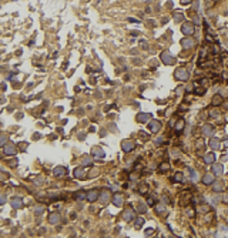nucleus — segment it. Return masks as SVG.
Listing matches in <instances>:
<instances>
[{"mask_svg": "<svg viewBox=\"0 0 228 238\" xmlns=\"http://www.w3.org/2000/svg\"><path fill=\"white\" fill-rule=\"evenodd\" d=\"M174 76H175V79L180 80V81H187V80L190 79V73H188V70H187V69H183V67L177 69L175 73H174Z\"/></svg>", "mask_w": 228, "mask_h": 238, "instance_id": "obj_1", "label": "nucleus"}, {"mask_svg": "<svg viewBox=\"0 0 228 238\" xmlns=\"http://www.w3.org/2000/svg\"><path fill=\"white\" fill-rule=\"evenodd\" d=\"M160 59H161V61L164 63V64H173L174 61H175V59H174V56L168 51V50H165V51H163L161 54H160Z\"/></svg>", "mask_w": 228, "mask_h": 238, "instance_id": "obj_2", "label": "nucleus"}, {"mask_svg": "<svg viewBox=\"0 0 228 238\" xmlns=\"http://www.w3.org/2000/svg\"><path fill=\"white\" fill-rule=\"evenodd\" d=\"M104 151H103V148H100V147H93L91 148V157L93 160H96V161H103L104 158Z\"/></svg>", "mask_w": 228, "mask_h": 238, "instance_id": "obj_3", "label": "nucleus"}, {"mask_svg": "<svg viewBox=\"0 0 228 238\" xmlns=\"http://www.w3.org/2000/svg\"><path fill=\"white\" fill-rule=\"evenodd\" d=\"M134 148H136V144L133 140H123L121 141V150L124 153H131Z\"/></svg>", "mask_w": 228, "mask_h": 238, "instance_id": "obj_4", "label": "nucleus"}, {"mask_svg": "<svg viewBox=\"0 0 228 238\" xmlns=\"http://www.w3.org/2000/svg\"><path fill=\"white\" fill-rule=\"evenodd\" d=\"M17 153V148H16V144L13 143H7L3 146V154L4 156H14Z\"/></svg>", "mask_w": 228, "mask_h": 238, "instance_id": "obj_5", "label": "nucleus"}, {"mask_svg": "<svg viewBox=\"0 0 228 238\" xmlns=\"http://www.w3.org/2000/svg\"><path fill=\"white\" fill-rule=\"evenodd\" d=\"M100 201H101V204L103 205H107L111 200H113V196H111V193L109 191V190H103L101 193H100Z\"/></svg>", "mask_w": 228, "mask_h": 238, "instance_id": "obj_6", "label": "nucleus"}, {"mask_svg": "<svg viewBox=\"0 0 228 238\" xmlns=\"http://www.w3.org/2000/svg\"><path fill=\"white\" fill-rule=\"evenodd\" d=\"M194 24L190 23V22H186V23H183V26H181V32H183V34H186V36H190V34H194Z\"/></svg>", "mask_w": 228, "mask_h": 238, "instance_id": "obj_7", "label": "nucleus"}, {"mask_svg": "<svg viewBox=\"0 0 228 238\" xmlns=\"http://www.w3.org/2000/svg\"><path fill=\"white\" fill-rule=\"evenodd\" d=\"M161 121L160 120H150L148 121V130L151 131V133H158L160 130H161Z\"/></svg>", "mask_w": 228, "mask_h": 238, "instance_id": "obj_8", "label": "nucleus"}, {"mask_svg": "<svg viewBox=\"0 0 228 238\" xmlns=\"http://www.w3.org/2000/svg\"><path fill=\"white\" fill-rule=\"evenodd\" d=\"M100 198V193H98V190H90L88 193H87V197H86V200L88 201V202H96L97 200Z\"/></svg>", "mask_w": 228, "mask_h": 238, "instance_id": "obj_9", "label": "nucleus"}, {"mask_svg": "<svg viewBox=\"0 0 228 238\" xmlns=\"http://www.w3.org/2000/svg\"><path fill=\"white\" fill-rule=\"evenodd\" d=\"M134 217H136V211H134V210H131V208H127V210L123 212V220H124L125 222L133 221V220H134Z\"/></svg>", "mask_w": 228, "mask_h": 238, "instance_id": "obj_10", "label": "nucleus"}, {"mask_svg": "<svg viewBox=\"0 0 228 238\" xmlns=\"http://www.w3.org/2000/svg\"><path fill=\"white\" fill-rule=\"evenodd\" d=\"M49 222L50 224H53V225H57L60 221H61V214L60 212H51L50 215H49Z\"/></svg>", "mask_w": 228, "mask_h": 238, "instance_id": "obj_11", "label": "nucleus"}, {"mask_svg": "<svg viewBox=\"0 0 228 238\" xmlns=\"http://www.w3.org/2000/svg\"><path fill=\"white\" fill-rule=\"evenodd\" d=\"M202 134H204V137H212V134H214V125L212 124H204L202 125Z\"/></svg>", "mask_w": 228, "mask_h": 238, "instance_id": "obj_12", "label": "nucleus"}, {"mask_svg": "<svg viewBox=\"0 0 228 238\" xmlns=\"http://www.w3.org/2000/svg\"><path fill=\"white\" fill-rule=\"evenodd\" d=\"M10 204H11V207H13L14 210H20V208H23V205H24L23 200L19 198V197H14V198H11V200H10Z\"/></svg>", "mask_w": 228, "mask_h": 238, "instance_id": "obj_13", "label": "nucleus"}, {"mask_svg": "<svg viewBox=\"0 0 228 238\" xmlns=\"http://www.w3.org/2000/svg\"><path fill=\"white\" fill-rule=\"evenodd\" d=\"M214 181H215V175H214V173H207V174L202 177V183H204L205 185H211Z\"/></svg>", "mask_w": 228, "mask_h": 238, "instance_id": "obj_14", "label": "nucleus"}, {"mask_svg": "<svg viewBox=\"0 0 228 238\" xmlns=\"http://www.w3.org/2000/svg\"><path fill=\"white\" fill-rule=\"evenodd\" d=\"M181 46L184 49H191V47L195 46V40L191 39V37H184V39L181 40Z\"/></svg>", "mask_w": 228, "mask_h": 238, "instance_id": "obj_15", "label": "nucleus"}, {"mask_svg": "<svg viewBox=\"0 0 228 238\" xmlns=\"http://www.w3.org/2000/svg\"><path fill=\"white\" fill-rule=\"evenodd\" d=\"M151 120V114H148V113H140V114H137V121L138 123H148Z\"/></svg>", "mask_w": 228, "mask_h": 238, "instance_id": "obj_16", "label": "nucleus"}, {"mask_svg": "<svg viewBox=\"0 0 228 238\" xmlns=\"http://www.w3.org/2000/svg\"><path fill=\"white\" fill-rule=\"evenodd\" d=\"M223 170H224V167H223V164H220V162L212 165V173H214V175H217V177H220V175L224 173Z\"/></svg>", "mask_w": 228, "mask_h": 238, "instance_id": "obj_17", "label": "nucleus"}, {"mask_svg": "<svg viewBox=\"0 0 228 238\" xmlns=\"http://www.w3.org/2000/svg\"><path fill=\"white\" fill-rule=\"evenodd\" d=\"M111 201H113V204L115 205V207H121V205H123V201H124V198H123V196H121V194H114Z\"/></svg>", "mask_w": 228, "mask_h": 238, "instance_id": "obj_18", "label": "nucleus"}, {"mask_svg": "<svg viewBox=\"0 0 228 238\" xmlns=\"http://www.w3.org/2000/svg\"><path fill=\"white\" fill-rule=\"evenodd\" d=\"M210 147H211L212 150H220V148H221V141H220L218 138L212 137L211 141H210Z\"/></svg>", "mask_w": 228, "mask_h": 238, "instance_id": "obj_19", "label": "nucleus"}, {"mask_svg": "<svg viewBox=\"0 0 228 238\" xmlns=\"http://www.w3.org/2000/svg\"><path fill=\"white\" fill-rule=\"evenodd\" d=\"M53 174H54L56 177H63V175L66 174V167H63V165L56 167V168L53 170Z\"/></svg>", "mask_w": 228, "mask_h": 238, "instance_id": "obj_20", "label": "nucleus"}, {"mask_svg": "<svg viewBox=\"0 0 228 238\" xmlns=\"http://www.w3.org/2000/svg\"><path fill=\"white\" fill-rule=\"evenodd\" d=\"M74 177H76V178H80V180L86 178V171H84L83 167H77L76 170H74Z\"/></svg>", "mask_w": 228, "mask_h": 238, "instance_id": "obj_21", "label": "nucleus"}, {"mask_svg": "<svg viewBox=\"0 0 228 238\" xmlns=\"http://www.w3.org/2000/svg\"><path fill=\"white\" fill-rule=\"evenodd\" d=\"M136 211H137V212H141V214H144V212L147 211V205H146L143 201H138V202L136 204Z\"/></svg>", "mask_w": 228, "mask_h": 238, "instance_id": "obj_22", "label": "nucleus"}, {"mask_svg": "<svg viewBox=\"0 0 228 238\" xmlns=\"http://www.w3.org/2000/svg\"><path fill=\"white\" fill-rule=\"evenodd\" d=\"M214 161H215V154L214 153H208V154L204 156V162L205 164H214Z\"/></svg>", "mask_w": 228, "mask_h": 238, "instance_id": "obj_23", "label": "nucleus"}, {"mask_svg": "<svg viewBox=\"0 0 228 238\" xmlns=\"http://www.w3.org/2000/svg\"><path fill=\"white\" fill-rule=\"evenodd\" d=\"M212 190H214L215 193H221V191L224 190V184H223L221 181H217V183L214 181V183H212Z\"/></svg>", "mask_w": 228, "mask_h": 238, "instance_id": "obj_24", "label": "nucleus"}, {"mask_svg": "<svg viewBox=\"0 0 228 238\" xmlns=\"http://www.w3.org/2000/svg\"><path fill=\"white\" fill-rule=\"evenodd\" d=\"M223 100H224L223 96H221V94H217V96L212 97V104H214V106H220V104L223 103Z\"/></svg>", "mask_w": 228, "mask_h": 238, "instance_id": "obj_25", "label": "nucleus"}, {"mask_svg": "<svg viewBox=\"0 0 228 238\" xmlns=\"http://www.w3.org/2000/svg\"><path fill=\"white\" fill-rule=\"evenodd\" d=\"M91 162H93V160H91V157H88V156H84L83 160H81V165L83 167H88V165H91Z\"/></svg>", "mask_w": 228, "mask_h": 238, "instance_id": "obj_26", "label": "nucleus"}, {"mask_svg": "<svg viewBox=\"0 0 228 238\" xmlns=\"http://www.w3.org/2000/svg\"><path fill=\"white\" fill-rule=\"evenodd\" d=\"M187 173L190 174V180L191 181H197V178H198V175H197V171L195 170H191V168H187Z\"/></svg>", "mask_w": 228, "mask_h": 238, "instance_id": "obj_27", "label": "nucleus"}, {"mask_svg": "<svg viewBox=\"0 0 228 238\" xmlns=\"http://www.w3.org/2000/svg\"><path fill=\"white\" fill-rule=\"evenodd\" d=\"M86 197H87V193L83 191V190H81V191H77L76 196H74V198H76L77 201H81V200H84Z\"/></svg>", "mask_w": 228, "mask_h": 238, "instance_id": "obj_28", "label": "nucleus"}, {"mask_svg": "<svg viewBox=\"0 0 228 238\" xmlns=\"http://www.w3.org/2000/svg\"><path fill=\"white\" fill-rule=\"evenodd\" d=\"M184 125H186L184 120H178V121H177V124H175V131H181V130L184 128Z\"/></svg>", "mask_w": 228, "mask_h": 238, "instance_id": "obj_29", "label": "nucleus"}, {"mask_svg": "<svg viewBox=\"0 0 228 238\" xmlns=\"http://www.w3.org/2000/svg\"><path fill=\"white\" fill-rule=\"evenodd\" d=\"M143 225H144V218L137 217V220H136V228H141Z\"/></svg>", "mask_w": 228, "mask_h": 238, "instance_id": "obj_30", "label": "nucleus"}, {"mask_svg": "<svg viewBox=\"0 0 228 238\" xmlns=\"http://www.w3.org/2000/svg\"><path fill=\"white\" fill-rule=\"evenodd\" d=\"M183 180H184V175H183V173H175V175H174V181L183 183Z\"/></svg>", "mask_w": 228, "mask_h": 238, "instance_id": "obj_31", "label": "nucleus"}, {"mask_svg": "<svg viewBox=\"0 0 228 238\" xmlns=\"http://www.w3.org/2000/svg\"><path fill=\"white\" fill-rule=\"evenodd\" d=\"M167 170H170V164L168 162H161L160 164V171H167Z\"/></svg>", "mask_w": 228, "mask_h": 238, "instance_id": "obj_32", "label": "nucleus"}, {"mask_svg": "<svg viewBox=\"0 0 228 238\" xmlns=\"http://www.w3.org/2000/svg\"><path fill=\"white\" fill-rule=\"evenodd\" d=\"M154 207H155L157 214H160V212H164V211H165V208H164V205H163V204H155Z\"/></svg>", "mask_w": 228, "mask_h": 238, "instance_id": "obj_33", "label": "nucleus"}, {"mask_svg": "<svg viewBox=\"0 0 228 238\" xmlns=\"http://www.w3.org/2000/svg\"><path fill=\"white\" fill-rule=\"evenodd\" d=\"M98 175V168H93V170H90V173H88V177L91 178V177H97Z\"/></svg>", "mask_w": 228, "mask_h": 238, "instance_id": "obj_34", "label": "nucleus"}, {"mask_svg": "<svg viewBox=\"0 0 228 238\" xmlns=\"http://www.w3.org/2000/svg\"><path fill=\"white\" fill-rule=\"evenodd\" d=\"M44 181H46V180H44L43 177H37V178L34 180V184H36V185H43Z\"/></svg>", "mask_w": 228, "mask_h": 238, "instance_id": "obj_35", "label": "nucleus"}, {"mask_svg": "<svg viewBox=\"0 0 228 238\" xmlns=\"http://www.w3.org/2000/svg\"><path fill=\"white\" fill-rule=\"evenodd\" d=\"M210 116H211V117H218V116H220V111H218V110H211V111H210Z\"/></svg>", "mask_w": 228, "mask_h": 238, "instance_id": "obj_36", "label": "nucleus"}, {"mask_svg": "<svg viewBox=\"0 0 228 238\" xmlns=\"http://www.w3.org/2000/svg\"><path fill=\"white\" fill-rule=\"evenodd\" d=\"M198 210H200L201 212H208V211H210V207L205 204V207H198Z\"/></svg>", "mask_w": 228, "mask_h": 238, "instance_id": "obj_37", "label": "nucleus"}, {"mask_svg": "<svg viewBox=\"0 0 228 238\" xmlns=\"http://www.w3.org/2000/svg\"><path fill=\"white\" fill-rule=\"evenodd\" d=\"M147 205H150V207H154V205H155V201H154L152 197H148V200H147Z\"/></svg>", "mask_w": 228, "mask_h": 238, "instance_id": "obj_38", "label": "nucleus"}, {"mask_svg": "<svg viewBox=\"0 0 228 238\" xmlns=\"http://www.w3.org/2000/svg\"><path fill=\"white\" fill-rule=\"evenodd\" d=\"M0 144H1V146L7 144V136H6V134H3V136H1V141H0Z\"/></svg>", "mask_w": 228, "mask_h": 238, "instance_id": "obj_39", "label": "nucleus"}, {"mask_svg": "<svg viewBox=\"0 0 228 238\" xmlns=\"http://www.w3.org/2000/svg\"><path fill=\"white\" fill-rule=\"evenodd\" d=\"M154 143H155L157 146H158V144H163V143H164V138H163V137H160V138H155V140H154Z\"/></svg>", "mask_w": 228, "mask_h": 238, "instance_id": "obj_40", "label": "nucleus"}, {"mask_svg": "<svg viewBox=\"0 0 228 238\" xmlns=\"http://www.w3.org/2000/svg\"><path fill=\"white\" fill-rule=\"evenodd\" d=\"M9 165L16 167V165H17V158H13V161H9Z\"/></svg>", "mask_w": 228, "mask_h": 238, "instance_id": "obj_41", "label": "nucleus"}, {"mask_svg": "<svg viewBox=\"0 0 228 238\" xmlns=\"http://www.w3.org/2000/svg\"><path fill=\"white\" fill-rule=\"evenodd\" d=\"M19 147H20V150H23V151H24V150H26V147H27V143H20V144H19Z\"/></svg>", "mask_w": 228, "mask_h": 238, "instance_id": "obj_42", "label": "nucleus"}, {"mask_svg": "<svg viewBox=\"0 0 228 238\" xmlns=\"http://www.w3.org/2000/svg\"><path fill=\"white\" fill-rule=\"evenodd\" d=\"M174 17H175V20H177V22H181V19H183V16H181V14H178V13H175V16H174Z\"/></svg>", "mask_w": 228, "mask_h": 238, "instance_id": "obj_43", "label": "nucleus"}, {"mask_svg": "<svg viewBox=\"0 0 228 238\" xmlns=\"http://www.w3.org/2000/svg\"><path fill=\"white\" fill-rule=\"evenodd\" d=\"M202 143H204V140H202V138H200V140H198V141H197V147H198V148H201V146H202Z\"/></svg>", "mask_w": 228, "mask_h": 238, "instance_id": "obj_44", "label": "nucleus"}, {"mask_svg": "<svg viewBox=\"0 0 228 238\" xmlns=\"http://www.w3.org/2000/svg\"><path fill=\"white\" fill-rule=\"evenodd\" d=\"M140 137L141 138H147V133L146 131H140Z\"/></svg>", "mask_w": 228, "mask_h": 238, "instance_id": "obj_45", "label": "nucleus"}, {"mask_svg": "<svg viewBox=\"0 0 228 238\" xmlns=\"http://www.w3.org/2000/svg\"><path fill=\"white\" fill-rule=\"evenodd\" d=\"M138 191H140L141 194H144V193L147 191V187H140V188H138Z\"/></svg>", "mask_w": 228, "mask_h": 238, "instance_id": "obj_46", "label": "nucleus"}, {"mask_svg": "<svg viewBox=\"0 0 228 238\" xmlns=\"http://www.w3.org/2000/svg\"><path fill=\"white\" fill-rule=\"evenodd\" d=\"M34 210H36V212H37V214H40V212H41V211L44 210V207H36Z\"/></svg>", "mask_w": 228, "mask_h": 238, "instance_id": "obj_47", "label": "nucleus"}, {"mask_svg": "<svg viewBox=\"0 0 228 238\" xmlns=\"http://www.w3.org/2000/svg\"><path fill=\"white\" fill-rule=\"evenodd\" d=\"M152 233H154V230H152V228H150V230H146V235H151Z\"/></svg>", "mask_w": 228, "mask_h": 238, "instance_id": "obj_48", "label": "nucleus"}, {"mask_svg": "<svg viewBox=\"0 0 228 238\" xmlns=\"http://www.w3.org/2000/svg\"><path fill=\"white\" fill-rule=\"evenodd\" d=\"M128 22H133V23H138V20H136V19H131V17H128Z\"/></svg>", "mask_w": 228, "mask_h": 238, "instance_id": "obj_49", "label": "nucleus"}, {"mask_svg": "<svg viewBox=\"0 0 228 238\" xmlns=\"http://www.w3.org/2000/svg\"><path fill=\"white\" fill-rule=\"evenodd\" d=\"M181 91H184V88H181V87H178V88H177V94H181Z\"/></svg>", "mask_w": 228, "mask_h": 238, "instance_id": "obj_50", "label": "nucleus"}, {"mask_svg": "<svg viewBox=\"0 0 228 238\" xmlns=\"http://www.w3.org/2000/svg\"><path fill=\"white\" fill-rule=\"evenodd\" d=\"M212 201H214V202H218V201H220V197H215V196H214V197H212Z\"/></svg>", "mask_w": 228, "mask_h": 238, "instance_id": "obj_51", "label": "nucleus"}, {"mask_svg": "<svg viewBox=\"0 0 228 238\" xmlns=\"http://www.w3.org/2000/svg\"><path fill=\"white\" fill-rule=\"evenodd\" d=\"M180 1H181L183 4H188V3H190L191 0H180Z\"/></svg>", "mask_w": 228, "mask_h": 238, "instance_id": "obj_52", "label": "nucleus"}, {"mask_svg": "<svg viewBox=\"0 0 228 238\" xmlns=\"http://www.w3.org/2000/svg\"><path fill=\"white\" fill-rule=\"evenodd\" d=\"M6 202V197L4 196H1V204H4Z\"/></svg>", "mask_w": 228, "mask_h": 238, "instance_id": "obj_53", "label": "nucleus"}, {"mask_svg": "<svg viewBox=\"0 0 228 238\" xmlns=\"http://www.w3.org/2000/svg\"><path fill=\"white\" fill-rule=\"evenodd\" d=\"M224 201H225V202H228V194H225V196H224Z\"/></svg>", "mask_w": 228, "mask_h": 238, "instance_id": "obj_54", "label": "nucleus"}, {"mask_svg": "<svg viewBox=\"0 0 228 238\" xmlns=\"http://www.w3.org/2000/svg\"><path fill=\"white\" fill-rule=\"evenodd\" d=\"M227 107H228V101H227Z\"/></svg>", "mask_w": 228, "mask_h": 238, "instance_id": "obj_55", "label": "nucleus"}]
</instances>
